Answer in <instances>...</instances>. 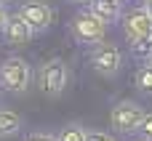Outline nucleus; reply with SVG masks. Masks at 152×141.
Here are the masks:
<instances>
[{"label":"nucleus","instance_id":"nucleus-4","mask_svg":"<svg viewBox=\"0 0 152 141\" xmlns=\"http://www.w3.org/2000/svg\"><path fill=\"white\" fill-rule=\"evenodd\" d=\"M69 32H72V37L77 40V43H83V45H99V43H104V35H107V24L104 21H99L91 11H80V13H75L72 16V21H69Z\"/></svg>","mask_w":152,"mask_h":141},{"label":"nucleus","instance_id":"nucleus-3","mask_svg":"<svg viewBox=\"0 0 152 141\" xmlns=\"http://www.w3.org/2000/svg\"><path fill=\"white\" fill-rule=\"evenodd\" d=\"M69 83V69L61 59H48L45 64H40L37 69V88L48 96V99H56L64 93Z\"/></svg>","mask_w":152,"mask_h":141},{"label":"nucleus","instance_id":"nucleus-1","mask_svg":"<svg viewBox=\"0 0 152 141\" xmlns=\"http://www.w3.org/2000/svg\"><path fill=\"white\" fill-rule=\"evenodd\" d=\"M123 35H126V40L131 43V51L139 59L152 56V16L142 5L123 13Z\"/></svg>","mask_w":152,"mask_h":141},{"label":"nucleus","instance_id":"nucleus-9","mask_svg":"<svg viewBox=\"0 0 152 141\" xmlns=\"http://www.w3.org/2000/svg\"><path fill=\"white\" fill-rule=\"evenodd\" d=\"M99 21L104 24H115L123 19V0H91V8H88Z\"/></svg>","mask_w":152,"mask_h":141},{"label":"nucleus","instance_id":"nucleus-15","mask_svg":"<svg viewBox=\"0 0 152 141\" xmlns=\"http://www.w3.org/2000/svg\"><path fill=\"white\" fill-rule=\"evenodd\" d=\"M86 141H115V139H112V133H107V131H88V139Z\"/></svg>","mask_w":152,"mask_h":141},{"label":"nucleus","instance_id":"nucleus-8","mask_svg":"<svg viewBox=\"0 0 152 141\" xmlns=\"http://www.w3.org/2000/svg\"><path fill=\"white\" fill-rule=\"evenodd\" d=\"M3 40L8 43V45H16V48H21V45H27L29 40H32V29L19 19V16H8V21H5V27H3Z\"/></svg>","mask_w":152,"mask_h":141},{"label":"nucleus","instance_id":"nucleus-16","mask_svg":"<svg viewBox=\"0 0 152 141\" xmlns=\"http://www.w3.org/2000/svg\"><path fill=\"white\" fill-rule=\"evenodd\" d=\"M5 21H8V11H5V5L0 3V32H3V27H5Z\"/></svg>","mask_w":152,"mask_h":141},{"label":"nucleus","instance_id":"nucleus-19","mask_svg":"<svg viewBox=\"0 0 152 141\" xmlns=\"http://www.w3.org/2000/svg\"><path fill=\"white\" fill-rule=\"evenodd\" d=\"M147 64H150V67H152V56H150V59H147Z\"/></svg>","mask_w":152,"mask_h":141},{"label":"nucleus","instance_id":"nucleus-6","mask_svg":"<svg viewBox=\"0 0 152 141\" xmlns=\"http://www.w3.org/2000/svg\"><path fill=\"white\" fill-rule=\"evenodd\" d=\"M35 35L37 32H45L51 24H53V8L45 3V0H24L21 5H19V13H16Z\"/></svg>","mask_w":152,"mask_h":141},{"label":"nucleus","instance_id":"nucleus-14","mask_svg":"<svg viewBox=\"0 0 152 141\" xmlns=\"http://www.w3.org/2000/svg\"><path fill=\"white\" fill-rule=\"evenodd\" d=\"M24 141H56V133H48V131H32L27 133Z\"/></svg>","mask_w":152,"mask_h":141},{"label":"nucleus","instance_id":"nucleus-12","mask_svg":"<svg viewBox=\"0 0 152 141\" xmlns=\"http://www.w3.org/2000/svg\"><path fill=\"white\" fill-rule=\"evenodd\" d=\"M136 88L142 91V93H147V96H152V67L150 64H144V67H139L136 69Z\"/></svg>","mask_w":152,"mask_h":141},{"label":"nucleus","instance_id":"nucleus-5","mask_svg":"<svg viewBox=\"0 0 152 141\" xmlns=\"http://www.w3.org/2000/svg\"><path fill=\"white\" fill-rule=\"evenodd\" d=\"M142 117H144L142 104H139V101L126 99V101H118V104L112 107V112H110V125H112V131H115V133L126 136V133H134V131L139 128Z\"/></svg>","mask_w":152,"mask_h":141},{"label":"nucleus","instance_id":"nucleus-18","mask_svg":"<svg viewBox=\"0 0 152 141\" xmlns=\"http://www.w3.org/2000/svg\"><path fill=\"white\" fill-rule=\"evenodd\" d=\"M67 3H77L80 5V3H91V0H67Z\"/></svg>","mask_w":152,"mask_h":141},{"label":"nucleus","instance_id":"nucleus-7","mask_svg":"<svg viewBox=\"0 0 152 141\" xmlns=\"http://www.w3.org/2000/svg\"><path fill=\"white\" fill-rule=\"evenodd\" d=\"M88 59H91L94 72L102 75V77H115V75L123 69V53H120L115 45H110V43H99V45H94Z\"/></svg>","mask_w":152,"mask_h":141},{"label":"nucleus","instance_id":"nucleus-13","mask_svg":"<svg viewBox=\"0 0 152 141\" xmlns=\"http://www.w3.org/2000/svg\"><path fill=\"white\" fill-rule=\"evenodd\" d=\"M136 133H139V139H142V141H152V112H144V117H142Z\"/></svg>","mask_w":152,"mask_h":141},{"label":"nucleus","instance_id":"nucleus-17","mask_svg":"<svg viewBox=\"0 0 152 141\" xmlns=\"http://www.w3.org/2000/svg\"><path fill=\"white\" fill-rule=\"evenodd\" d=\"M142 8H144V11L152 16V0H142Z\"/></svg>","mask_w":152,"mask_h":141},{"label":"nucleus","instance_id":"nucleus-2","mask_svg":"<svg viewBox=\"0 0 152 141\" xmlns=\"http://www.w3.org/2000/svg\"><path fill=\"white\" fill-rule=\"evenodd\" d=\"M29 83H32V69L21 56H8L0 64V88L3 91L21 96V93H27Z\"/></svg>","mask_w":152,"mask_h":141},{"label":"nucleus","instance_id":"nucleus-11","mask_svg":"<svg viewBox=\"0 0 152 141\" xmlns=\"http://www.w3.org/2000/svg\"><path fill=\"white\" fill-rule=\"evenodd\" d=\"M88 139V131L80 125V123H67L59 133H56V141H86Z\"/></svg>","mask_w":152,"mask_h":141},{"label":"nucleus","instance_id":"nucleus-10","mask_svg":"<svg viewBox=\"0 0 152 141\" xmlns=\"http://www.w3.org/2000/svg\"><path fill=\"white\" fill-rule=\"evenodd\" d=\"M19 131H21V117H19V112L0 107V139H11V136H16Z\"/></svg>","mask_w":152,"mask_h":141},{"label":"nucleus","instance_id":"nucleus-20","mask_svg":"<svg viewBox=\"0 0 152 141\" xmlns=\"http://www.w3.org/2000/svg\"><path fill=\"white\" fill-rule=\"evenodd\" d=\"M0 3H3V5H5V3H11V0H0Z\"/></svg>","mask_w":152,"mask_h":141}]
</instances>
